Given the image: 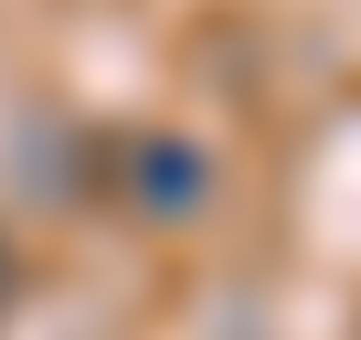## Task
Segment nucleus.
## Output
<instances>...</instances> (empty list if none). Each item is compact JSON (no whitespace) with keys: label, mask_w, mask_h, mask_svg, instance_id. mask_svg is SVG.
I'll use <instances>...</instances> for the list:
<instances>
[{"label":"nucleus","mask_w":361,"mask_h":340,"mask_svg":"<svg viewBox=\"0 0 361 340\" xmlns=\"http://www.w3.org/2000/svg\"><path fill=\"white\" fill-rule=\"evenodd\" d=\"M11 287H22V266H11V245H0V308H11Z\"/></svg>","instance_id":"2"},{"label":"nucleus","mask_w":361,"mask_h":340,"mask_svg":"<svg viewBox=\"0 0 361 340\" xmlns=\"http://www.w3.org/2000/svg\"><path fill=\"white\" fill-rule=\"evenodd\" d=\"M128 202L149 224H192L213 202V159L192 138H128Z\"/></svg>","instance_id":"1"}]
</instances>
